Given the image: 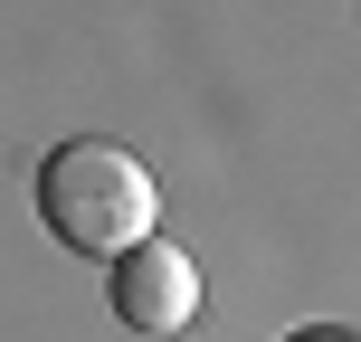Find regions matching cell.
Listing matches in <instances>:
<instances>
[{"mask_svg":"<svg viewBox=\"0 0 361 342\" xmlns=\"http://www.w3.org/2000/svg\"><path fill=\"white\" fill-rule=\"evenodd\" d=\"M38 219L76 257H124L162 228V181H152L143 152L105 143V133H76V143H57L38 162Z\"/></svg>","mask_w":361,"mask_h":342,"instance_id":"cell-1","label":"cell"},{"mask_svg":"<svg viewBox=\"0 0 361 342\" xmlns=\"http://www.w3.org/2000/svg\"><path fill=\"white\" fill-rule=\"evenodd\" d=\"M114 314H124L133 333H180V324L200 314V267L171 248L162 228H152L143 248L114 257Z\"/></svg>","mask_w":361,"mask_h":342,"instance_id":"cell-2","label":"cell"},{"mask_svg":"<svg viewBox=\"0 0 361 342\" xmlns=\"http://www.w3.org/2000/svg\"><path fill=\"white\" fill-rule=\"evenodd\" d=\"M295 342H352V333H295Z\"/></svg>","mask_w":361,"mask_h":342,"instance_id":"cell-3","label":"cell"}]
</instances>
